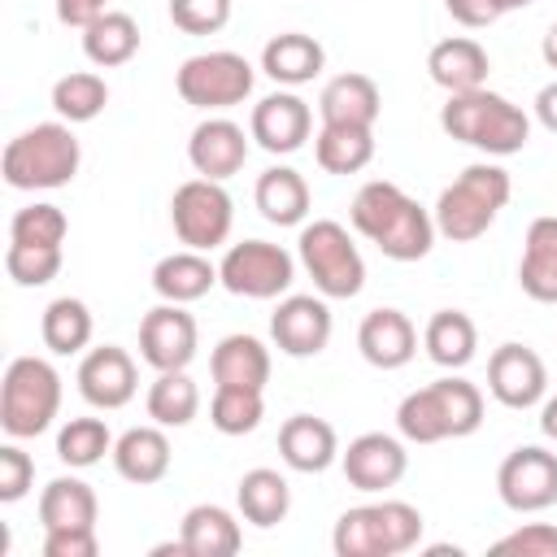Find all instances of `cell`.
<instances>
[{
    "mask_svg": "<svg viewBox=\"0 0 557 557\" xmlns=\"http://www.w3.org/2000/svg\"><path fill=\"white\" fill-rule=\"evenodd\" d=\"M492 553H518V557H557V527L553 522H527L492 544Z\"/></svg>",
    "mask_w": 557,
    "mask_h": 557,
    "instance_id": "44",
    "label": "cell"
},
{
    "mask_svg": "<svg viewBox=\"0 0 557 557\" xmlns=\"http://www.w3.org/2000/svg\"><path fill=\"white\" fill-rule=\"evenodd\" d=\"M265 418V392L257 387H213L209 422L222 435H252Z\"/></svg>",
    "mask_w": 557,
    "mask_h": 557,
    "instance_id": "39",
    "label": "cell"
},
{
    "mask_svg": "<svg viewBox=\"0 0 557 557\" xmlns=\"http://www.w3.org/2000/svg\"><path fill=\"white\" fill-rule=\"evenodd\" d=\"M444 9H448V17H453L457 26H466V30H483V26H492L496 17H505V4H500V0H444Z\"/></svg>",
    "mask_w": 557,
    "mask_h": 557,
    "instance_id": "47",
    "label": "cell"
},
{
    "mask_svg": "<svg viewBox=\"0 0 557 557\" xmlns=\"http://www.w3.org/2000/svg\"><path fill=\"white\" fill-rule=\"evenodd\" d=\"M209 370H213V387H257L265 392L270 383V348L257 339V335H222L213 357H209Z\"/></svg>",
    "mask_w": 557,
    "mask_h": 557,
    "instance_id": "27",
    "label": "cell"
},
{
    "mask_svg": "<svg viewBox=\"0 0 557 557\" xmlns=\"http://www.w3.org/2000/svg\"><path fill=\"white\" fill-rule=\"evenodd\" d=\"M144 405L157 426H187L200 413V387L191 383L187 370H157Z\"/></svg>",
    "mask_w": 557,
    "mask_h": 557,
    "instance_id": "37",
    "label": "cell"
},
{
    "mask_svg": "<svg viewBox=\"0 0 557 557\" xmlns=\"http://www.w3.org/2000/svg\"><path fill=\"white\" fill-rule=\"evenodd\" d=\"M196 344H200V331L183 305L161 300L139 318V357L152 370H187L196 357Z\"/></svg>",
    "mask_w": 557,
    "mask_h": 557,
    "instance_id": "14",
    "label": "cell"
},
{
    "mask_svg": "<svg viewBox=\"0 0 557 557\" xmlns=\"http://www.w3.org/2000/svg\"><path fill=\"white\" fill-rule=\"evenodd\" d=\"M500 4H505V13H509V9H527L531 0H500Z\"/></svg>",
    "mask_w": 557,
    "mask_h": 557,
    "instance_id": "52",
    "label": "cell"
},
{
    "mask_svg": "<svg viewBox=\"0 0 557 557\" xmlns=\"http://www.w3.org/2000/svg\"><path fill=\"white\" fill-rule=\"evenodd\" d=\"M296 257L305 265V274L313 278L318 296L326 300H352L366 287V261L361 248L352 244L348 226L335 218H313L300 226L296 239Z\"/></svg>",
    "mask_w": 557,
    "mask_h": 557,
    "instance_id": "8",
    "label": "cell"
},
{
    "mask_svg": "<svg viewBox=\"0 0 557 557\" xmlns=\"http://www.w3.org/2000/svg\"><path fill=\"white\" fill-rule=\"evenodd\" d=\"M170 226L178 235L183 248H196V252H213L231 239V226H235V200L231 191L218 183V178H187L174 187L170 196Z\"/></svg>",
    "mask_w": 557,
    "mask_h": 557,
    "instance_id": "10",
    "label": "cell"
},
{
    "mask_svg": "<svg viewBox=\"0 0 557 557\" xmlns=\"http://www.w3.org/2000/svg\"><path fill=\"white\" fill-rule=\"evenodd\" d=\"M379 113H383V91L370 74H357V70L326 78L318 96V117L335 126H374Z\"/></svg>",
    "mask_w": 557,
    "mask_h": 557,
    "instance_id": "24",
    "label": "cell"
},
{
    "mask_svg": "<svg viewBox=\"0 0 557 557\" xmlns=\"http://www.w3.org/2000/svg\"><path fill=\"white\" fill-rule=\"evenodd\" d=\"M540 431H544V440L557 444V396H544L540 400Z\"/></svg>",
    "mask_w": 557,
    "mask_h": 557,
    "instance_id": "50",
    "label": "cell"
},
{
    "mask_svg": "<svg viewBox=\"0 0 557 557\" xmlns=\"http://www.w3.org/2000/svg\"><path fill=\"white\" fill-rule=\"evenodd\" d=\"M322 65H326V48L305 30H283L261 48V70L278 87H305L322 74Z\"/></svg>",
    "mask_w": 557,
    "mask_h": 557,
    "instance_id": "28",
    "label": "cell"
},
{
    "mask_svg": "<svg viewBox=\"0 0 557 557\" xmlns=\"http://www.w3.org/2000/svg\"><path fill=\"white\" fill-rule=\"evenodd\" d=\"M218 278L231 296L278 300L296 283V257L283 244H270V239H244V244H231L222 252Z\"/></svg>",
    "mask_w": 557,
    "mask_h": 557,
    "instance_id": "11",
    "label": "cell"
},
{
    "mask_svg": "<svg viewBox=\"0 0 557 557\" xmlns=\"http://www.w3.org/2000/svg\"><path fill=\"white\" fill-rule=\"evenodd\" d=\"M248 139H252V135H244L239 122H231V117H205V122L191 131V139H187V161H191V170H196L200 178L226 183L231 174L244 170V161H248Z\"/></svg>",
    "mask_w": 557,
    "mask_h": 557,
    "instance_id": "19",
    "label": "cell"
},
{
    "mask_svg": "<svg viewBox=\"0 0 557 557\" xmlns=\"http://www.w3.org/2000/svg\"><path fill=\"white\" fill-rule=\"evenodd\" d=\"M83 52L91 65L100 70H113V65H126L135 52H139V26L131 13L122 9H104L87 30H83Z\"/></svg>",
    "mask_w": 557,
    "mask_h": 557,
    "instance_id": "35",
    "label": "cell"
},
{
    "mask_svg": "<svg viewBox=\"0 0 557 557\" xmlns=\"http://www.w3.org/2000/svg\"><path fill=\"white\" fill-rule=\"evenodd\" d=\"M248 135L257 139V148H265L274 157H287V152L305 148V139L313 135V109L296 91H270L252 104Z\"/></svg>",
    "mask_w": 557,
    "mask_h": 557,
    "instance_id": "18",
    "label": "cell"
},
{
    "mask_svg": "<svg viewBox=\"0 0 557 557\" xmlns=\"http://www.w3.org/2000/svg\"><path fill=\"white\" fill-rule=\"evenodd\" d=\"M170 22L183 35H218L231 22V0H170Z\"/></svg>",
    "mask_w": 557,
    "mask_h": 557,
    "instance_id": "43",
    "label": "cell"
},
{
    "mask_svg": "<svg viewBox=\"0 0 557 557\" xmlns=\"http://www.w3.org/2000/svg\"><path fill=\"white\" fill-rule=\"evenodd\" d=\"M422 348L435 366L444 370H461L474 361V348H479V331H474V318L461 313V309H435L426 318V331H422Z\"/></svg>",
    "mask_w": 557,
    "mask_h": 557,
    "instance_id": "32",
    "label": "cell"
},
{
    "mask_svg": "<svg viewBox=\"0 0 557 557\" xmlns=\"http://www.w3.org/2000/svg\"><path fill=\"white\" fill-rule=\"evenodd\" d=\"M70 235V218L48 205V200H35L26 209L13 213L9 222V244H44V248H61Z\"/></svg>",
    "mask_w": 557,
    "mask_h": 557,
    "instance_id": "41",
    "label": "cell"
},
{
    "mask_svg": "<svg viewBox=\"0 0 557 557\" xmlns=\"http://www.w3.org/2000/svg\"><path fill=\"white\" fill-rule=\"evenodd\" d=\"M252 200L270 226H305V218H309V183L292 165H270L257 178Z\"/></svg>",
    "mask_w": 557,
    "mask_h": 557,
    "instance_id": "30",
    "label": "cell"
},
{
    "mask_svg": "<svg viewBox=\"0 0 557 557\" xmlns=\"http://www.w3.org/2000/svg\"><path fill=\"white\" fill-rule=\"evenodd\" d=\"M518 287L540 305H557V218L553 213H544L527 226Z\"/></svg>",
    "mask_w": 557,
    "mask_h": 557,
    "instance_id": "25",
    "label": "cell"
},
{
    "mask_svg": "<svg viewBox=\"0 0 557 557\" xmlns=\"http://www.w3.org/2000/svg\"><path fill=\"white\" fill-rule=\"evenodd\" d=\"M357 348L374 370H400L418 352V331L400 309H370L357 326Z\"/></svg>",
    "mask_w": 557,
    "mask_h": 557,
    "instance_id": "21",
    "label": "cell"
},
{
    "mask_svg": "<svg viewBox=\"0 0 557 557\" xmlns=\"http://www.w3.org/2000/svg\"><path fill=\"white\" fill-rule=\"evenodd\" d=\"M479 426H483V392L461 374H444L396 405V431L409 444L466 440Z\"/></svg>",
    "mask_w": 557,
    "mask_h": 557,
    "instance_id": "2",
    "label": "cell"
},
{
    "mask_svg": "<svg viewBox=\"0 0 557 557\" xmlns=\"http://www.w3.org/2000/svg\"><path fill=\"white\" fill-rule=\"evenodd\" d=\"M331 309H326V296H283L278 309L270 313V339L283 357H318L326 344H331Z\"/></svg>",
    "mask_w": 557,
    "mask_h": 557,
    "instance_id": "15",
    "label": "cell"
},
{
    "mask_svg": "<svg viewBox=\"0 0 557 557\" xmlns=\"http://www.w3.org/2000/svg\"><path fill=\"white\" fill-rule=\"evenodd\" d=\"M104 453H113V435L100 418H70L57 431V457L70 470H87V466L104 461Z\"/></svg>",
    "mask_w": 557,
    "mask_h": 557,
    "instance_id": "40",
    "label": "cell"
},
{
    "mask_svg": "<svg viewBox=\"0 0 557 557\" xmlns=\"http://www.w3.org/2000/svg\"><path fill=\"white\" fill-rule=\"evenodd\" d=\"M100 500L87 479L61 474L39 492V522L44 531H70V527H96Z\"/></svg>",
    "mask_w": 557,
    "mask_h": 557,
    "instance_id": "31",
    "label": "cell"
},
{
    "mask_svg": "<svg viewBox=\"0 0 557 557\" xmlns=\"http://www.w3.org/2000/svg\"><path fill=\"white\" fill-rule=\"evenodd\" d=\"M65 252L61 248H44V244H9L4 248V274L17 287H44L61 274Z\"/></svg>",
    "mask_w": 557,
    "mask_h": 557,
    "instance_id": "42",
    "label": "cell"
},
{
    "mask_svg": "<svg viewBox=\"0 0 557 557\" xmlns=\"http://www.w3.org/2000/svg\"><path fill=\"white\" fill-rule=\"evenodd\" d=\"M487 70H492V57L479 39L470 35H448L440 39L431 52H426V74L435 87H444L448 96L457 91H474V87H487Z\"/></svg>",
    "mask_w": 557,
    "mask_h": 557,
    "instance_id": "22",
    "label": "cell"
},
{
    "mask_svg": "<svg viewBox=\"0 0 557 557\" xmlns=\"http://www.w3.org/2000/svg\"><path fill=\"white\" fill-rule=\"evenodd\" d=\"M487 392L505 409H535L548 396V366L527 344H500L487 357Z\"/></svg>",
    "mask_w": 557,
    "mask_h": 557,
    "instance_id": "13",
    "label": "cell"
},
{
    "mask_svg": "<svg viewBox=\"0 0 557 557\" xmlns=\"http://www.w3.org/2000/svg\"><path fill=\"white\" fill-rule=\"evenodd\" d=\"M61 413V374L44 357H13L0 379V426L9 440L44 435Z\"/></svg>",
    "mask_w": 557,
    "mask_h": 557,
    "instance_id": "7",
    "label": "cell"
},
{
    "mask_svg": "<svg viewBox=\"0 0 557 557\" xmlns=\"http://www.w3.org/2000/svg\"><path fill=\"white\" fill-rule=\"evenodd\" d=\"M218 283H222L218 265L196 248H178L152 265V292L170 305H191V300L209 296Z\"/></svg>",
    "mask_w": 557,
    "mask_h": 557,
    "instance_id": "26",
    "label": "cell"
},
{
    "mask_svg": "<svg viewBox=\"0 0 557 557\" xmlns=\"http://www.w3.org/2000/svg\"><path fill=\"white\" fill-rule=\"evenodd\" d=\"M339 466H344V479L357 487V492H387L405 479L409 470V453L396 435L387 431H366L357 440H348V448L339 453Z\"/></svg>",
    "mask_w": 557,
    "mask_h": 557,
    "instance_id": "17",
    "label": "cell"
},
{
    "mask_svg": "<svg viewBox=\"0 0 557 557\" xmlns=\"http://www.w3.org/2000/svg\"><path fill=\"white\" fill-rule=\"evenodd\" d=\"M496 496L513 513H544L557 505V453L544 444L513 448L496 470Z\"/></svg>",
    "mask_w": 557,
    "mask_h": 557,
    "instance_id": "12",
    "label": "cell"
},
{
    "mask_svg": "<svg viewBox=\"0 0 557 557\" xmlns=\"http://www.w3.org/2000/svg\"><path fill=\"white\" fill-rule=\"evenodd\" d=\"M39 335H44V348L57 352V357H74V352H87L91 335H96V322H91V309L78 300V296H57L44 318H39Z\"/></svg>",
    "mask_w": 557,
    "mask_h": 557,
    "instance_id": "36",
    "label": "cell"
},
{
    "mask_svg": "<svg viewBox=\"0 0 557 557\" xmlns=\"http://www.w3.org/2000/svg\"><path fill=\"white\" fill-rule=\"evenodd\" d=\"M104 9H109V0H57V22L74 26V30H87Z\"/></svg>",
    "mask_w": 557,
    "mask_h": 557,
    "instance_id": "48",
    "label": "cell"
},
{
    "mask_svg": "<svg viewBox=\"0 0 557 557\" xmlns=\"http://www.w3.org/2000/svg\"><path fill=\"white\" fill-rule=\"evenodd\" d=\"M178 540L187 557H235L244 548V531L222 505H191L178 522Z\"/></svg>",
    "mask_w": 557,
    "mask_h": 557,
    "instance_id": "29",
    "label": "cell"
},
{
    "mask_svg": "<svg viewBox=\"0 0 557 557\" xmlns=\"http://www.w3.org/2000/svg\"><path fill=\"white\" fill-rule=\"evenodd\" d=\"M252 83H257V70L248 65V57L231 52V48H213V52H196L178 65L174 74V87L183 96V104L191 109H235L252 96Z\"/></svg>",
    "mask_w": 557,
    "mask_h": 557,
    "instance_id": "9",
    "label": "cell"
},
{
    "mask_svg": "<svg viewBox=\"0 0 557 557\" xmlns=\"http://www.w3.org/2000/svg\"><path fill=\"white\" fill-rule=\"evenodd\" d=\"M139 392V370H135V357L117 344H100V348H87L83 361H78V396L91 405V409H122L131 405Z\"/></svg>",
    "mask_w": 557,
    "mask_h": 557,
    "instance_id": "16",
    "label": "cell"
},
{
    "mask_svg": "<svg viewBox=\"0 0 557 557\" xmlns=\"http://www.w3.org/2000/svg\"><path fill=\"white\" fill-rule=\"evenodd\" d=\"M348 222L361 239H370L392 261H422L435 248V218L405 187L387 178H370L348 209Z\"/></svg>",
    "mask_w": 557,
    "mask_h": 557,
    "instance_id": "1",
    "label": "cell"
},
{
    "mask_svg": "<svg viewBox=\"0 0 557 557\" xmlns=\"http://www.w3.org/2000/svg\"><path fill=\"white\" fill-rule=\"evenodd\" d=\"M313 157L326 174H361L374 161V126L322 122L318 135H313Z\"/></svg>",
    "mask_w": 557,
    "mask_h": 557,
    "instance_id": "34",
    "label": "cell"
},
{
    "mask_svg": "<svg viewBox=\"0 0 557 557\" xmlns=\"http://www.w3.org/2000/svg\"><path fill=\"white\" fill-rule=\"evenodd\" d=\"M83 165V144L70 122H35L30 131L13 135L0 152V174L13 191H57L74 183Z\"/></svg>",
    "mask_w": 557,
    "mask_h": 557,
    "instance_id": "4",
    "label": "cell"
},
{
    "mask_svg": "<svg viewBox=\"0 0 557 557\" xmlns=\"http://www.w3.org/2000/svg\"><path fill=\"white\" fill-rule=\"evenodd\" d=\"M278 457L296 470V474H322L339 461V435L326 418L313 413H292L278 426Z\"/></svg>",
    "mask_w": 557,
    "mask_h": 557,
    "instance_id": "20",
    "label": "cell"
},
{
    "mask_svg": "<svg viewBox=\"0 0 557 557\" xmlns=\"http://www.w3.org/2000/svg\"><path fill=\"white\" fill-rule=\"evenodd\" d=\"M422 513L409 500L352 505L335 518L331 548L335 557H400L422 540Z\"/></svg>",
    "mask_w": 557,
    "mask_h": 557,
    "instance_id": "6",
    "label": "cell"
},
{
    "mask_svg": "<svg viewBox=\"0 0 557 557\" xmlns=\"http://www.w3.org/2000/svg\"><path fill=\"white\" fill-rule=\"evenodd\" d=\"M100 540L96 527H70V531H44V557H96Z\"/></svg>",
    "mask_w": 557,
    "mask_h": 557,
    "instance_id": "46",
    "label": "cell"
},
{
    "mask_svg": "<svg viewBox=\"0 0 557 557\" xmlns=\"http://www.w3.org/2000/svg\"><path fill=\"white\" fill-rule=\"evenodd\" d=\"M535 122H540L548 135H557V78L535 91Z\"/></svg>",
    "mask_w": 557,
    "mask_h": 557,
    "instance_id": "49",
    "label": "cell"
},
{
    "mask_svg": "<svg viewBox=\"0 0 557 557\" xmlns=\"http://www.w3.org/2000/svg\"><path fill=\"white\" fill-rule=\"evenodd\" d=\"M440 126L448 139L470 144L487 157H513L527 148L531 139V117L522 104H513L509 96L492 91V87H474V91H457L444 100L440 109Z\"/></svg>",
    "mask_w": 557,
    "mask_h": 557,
    "instance_id": "3",
    "label": "cell"
},
{
    "mask_svg": "<svg viewBox=\"0 0 557 557\" xmlns=\"http://www.w3.org/2000/svg\"><path fill=\"white\" fill-rule=\"evenodd\" d=\"M104 104H109V83L96 70H74V74H61L52 83V109L70 126L96 122L104 113Z\"/></svg>",
    "mask_w": 557,
    "mask_h": 557,
    "instance_id": "38",
    "label": "cell"
},
{
    "mask_svg": "<svg viewBox=\"0 0 557 557\" xmlns=\"http://www.w3.org/2000/svg\"><path fill=\"white\" fill-rule=\"evenodd\" d=\"M30 483H35V461H30V453H22L17 444H4V448H0V500H4V505L22 500V496L30 492Z\"/></svg>",
    "mask_w": 557,
    "mask_h": 557,
    "instance_id": "45",
    "label": "cell"
},
{
    "mask_svg": "<svg viewBox=\"0 0 557 557\" xmlns=\"http://www.w3.org/2000/svg\"><path fill=\"white\" fill-rule=\"evenodd\" d=\"M113 470L126 479V483H135V487H152V483H161L165 474H170V440H165V426H131V431H122L117 440H113Z\"/></svg>",
    "mask_w": 557,
    "mask_h": 557,
    "instance_id": "23",
    "label": "cell"
},
{
    "mask_svg": "<svg viewBox=\"0 0 557 557\" xmlns=\"http://www.w3.org/2000/svg\"><path fill=\"white\" fill-rule=\"evenodd\" d=\"M235 505H239V518H244V522L270 531V527H278V522L287 518V509H292V487H287V479H283L278 470L257 466V470H248V474L239 479Z\"/></svg>",
    "mask_w": 557,
    "mask_h": 557,
    "instance_id": "33",
    "label": "cell"
},
{
    "mask_svg": "<svg viewBox=\"0 0 557 557\" xmlns=\"http://www.w3.org/2000/svg\"><path fill=\"white\" fill-rule=\"evenodd\" d=\"M540 57H544L548 70H557V17H553V26H548V35H544V44H540Z\"/></svg>",
    "mask_w": 557,
    "mask_h": 557,
    "instance_id": "51",
    "label": "cell"
},
{
    "mask_svg": "<svg viewBox=\"0 0 557 557\" xmlns=\"http://www.w3.org/2000/svg\"><path fill=\"white\" fill-rule=\"evenodd\" d=\"M513 196V178L505 165L496 161H474L466 165L435 200L431 218H435V231L453 244H470L479 235H487V226L500 218V209L509 205Z\"/></svg>",
    "mask_w": 557,
    "mask_h": 557,
    "instance_id": "5",
    "label": "cell"
}]
</instances>
